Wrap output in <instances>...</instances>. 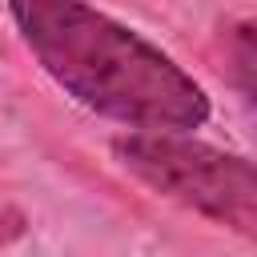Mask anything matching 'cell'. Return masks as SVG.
<instances>
[{
    "label": "cell",
    "mask_w": 257,
    "mask_h": 257,
    "mask_svg": "<svg viewBox=\"0 0 257 257\" xmlns=\"http://www.w3.org/2000/svg\"><path fill=\"white\" fill-rule=\"evenodd\" d=\"M36 64L84 108L141 133H193L209 92L153 40L84 0H8Z\"/></svg>",
    "instance_id": "cell-1"
},
{
    "label": "cell",
    "mask_w": 257,
    "mask_h": 257,
    "mask_svg": "<svg viewBox=\"0 0 257 257\" xmlns=\"http://www.w3.org/2000/svg\"><path fill=\"white\" fill-rule=\"evenodd\" d=\"M116 161L153 193L257 241V165L193 141L189 133H128L112 141Z\"/></svg>",
    "instance_id": "cell-2"
},
{
    "label": "cell",
    "mask_w": 257,
    "mask_h": 257,
    "mask_svg": "<svg viewBox=\"0 0 257 257\" xmlns=\"http://www.w3.org/2000/svg\"><path fill=\"white\" fill-rule=\"evenodd\" d=\"M233 56H237V68H241L245 84L257 96V24H241L233 32Z\"/></svg>",
    "instance_id": "cell-3"
}]
</instances>
